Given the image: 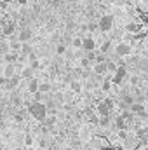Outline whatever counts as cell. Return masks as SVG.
<instances>
[{
    "instance_id": "obj_11",
    "label": "cell",
    "mask_w": 148,
    "mask_h": 150,
    "mask_svg": "<svg viewBox=\"0 0 148 150\" xmlns=\"http://www.w3.org/2000/svg\"><path fill=\"white\" fill-rule=\"evenodd\" d=\"M92 72L96 75H106L108 74V67H106V61L105 63H94V68Z\"/></svg>"
},
{
    "instance_id": "obj_7",
    "label": "cell",
    "mask_w": 148,
    "mask_h": 150,
    "mask_svg": "<svg viewBox=\"0 0 148 150\" xmlns=\"http://www.w3.org/2000/svg\"><path fill=\"white\" fill-rule=\"evenodd\" d=\"M85 52L87 51H94L96 49V40L92 37H85V38H82V45H80Z\"/></svg>"
},
{
    "instance_id": "obj_24",
    "label": "cell",
    "mask_w": 148,
    "mask_h": 150,
    "mask_svg": "<svg viewBox=\"0 0 148 150\" xmlns=\"http://www.w3.org/2000/svg\"><path fill=\"white\" fill-rule=\"evenodd\" d=\"M56 52H58L59 56H65V54H66V45H65V44H59V45L56 47Z\"/></svg>"
},
{
    "instance_id": "obj_21",
    "label": "cell",
    "mask_w": 148,
    "mask_h": 150,
    "mask_svg": "<svg viewBox=\"0 0 148 150\" xmlns=\"http://www.w3.org/2000/svg\"><path fill=\"white\" fill-rule=\"evenodd\" d=\"M33 74H35V72H33V70L28 67V68H25V70L21 72V75H19V77H21V79H26V80H30V79H33Z\"/></svg>"
},
{
    "instance_id": "obj_4",
    "label": "cell",
    "mask_w": 148,
    "mask_h": 150,
    "mask_svg": "<svg viewBox=\"0 0 148 150\" xmlns=\"http://www.w3.org/2000/svg\"><path fill=\"white\" fill-rule=\"evenodd\" d=\"M98 28L101 32H110L113 28V16L111 14H103L99 18V21H98Z\"/></svg>"
},
{
    "instance_id": "obj_26",
    "label": "cell",
    "mask_w": 148,
    "mask_h": 150,
    "mask_svg": "<svg viewBox=\"0 0 148 150\" xmlns=\"http://www.w3.org/2000/svg\"><path fill=\"white\" fill-rule=\"evenodd\" d=\"M110 87H111V80H103L101 89H103V91H110Z\"/></svg>"
},
{
    "instance_id": "obj_5",
    "label": "cell",
    "mask_w": 148,
    "mask_h": 150,
    "mask_svg": "<svg viewBox=\"0 0 148 150\" xmlns=\"http://www.w3.org/2000/svg\"><path fill=\"white\" fill-rule=\"evenodd\" d=\"M125 77H127V67H125V65H122V67L118 65V67H117V70L113 72V79H111V82H113V84H117V86H120V84L124 82V79H125Z\"/></svg>"
},
{
    "instance_id": "obj_28",
    "label": "cell",
    "mask_w": 148,
    "mask_h": 150,
    "mask_svg": "<svg viewBox=\"0 0 148 150\" xmlns=\"http://www.w3.org/2000/svg\"><path fill=\"white\" fill-rule=\"evenodd\" d=\"M70 44H72L73 47H77V49H78V47L82 45V38H72V42H70Z\"/></svg>"
},
{
    "instance_id": "obj_29",
    "label": "cell",
    "mask_w": 148,
    "mask_h": 150,
    "mask_svg": "<svg viewBox=\"0 0 148 150\" xmlns=\"http://www.w3.org/2000/svg\"><path fill=\"white\" fill-rule=\"evenodd\" d=\"M32 143H33V138L28 134V136H26V145H32Z\"/></svg>"
},
{
    "instance_id": "obj_14",
    "label": "cell",
    "mask_w": 148,
    "mask_h": 150,
    "mask_svg": "<svg viewBox=\"0 0 148 150\" xmlns=\"http://www.w3.org/2000/svg\"><path fill=\"white\" fill-rule=\"evenodd\" d=\"M14 30H16V25H14L12 21H9V23L4 26V30H2V35H4V37H11V35L14 33Z\"/></svg>"
},
{
    "instance_id": "obj_18",
    "label": "cell",
    "mask_w": 148,
    "mask_h": 150,
    "mask_svg": "<svg viewBox=\"0 0 148 150\" xmlns=\"http://www.w3.org/2000/svg\"><path fill=\"white\" fill-rule=\"evenodd\" d=\"M106 59H108V56L99 51V52H94V61H92V63H105Z\"/></svg>"
},
{
    "instance_id": "obj_17",
    "label": "cell",
    "mask_w": 148,
    "mask_h": 150,
    "mask_svg": "<svg viewBox=\"0 0 148 150\" xmlns=\"http://www.w3.org/2000/svg\"><path fill=\"white\" fill-rule=\"evenodd\" d=\"M19 52H21L23 56H26V54L33 52V49H32V45H30L28 42H21V49H19Z\"/></svg>"
},
{
    "instance_id": "obj_6",
    "label": "cell",
    "mask_w": 148,
    "mask_h": 150,
    "mask_svg": "<svg viewBox=\"0 0 148 150\" xmlns=\"http://www.w3.org/2000/svg\"><path fill=\"white\" fill-rule=\"evenodd\" d=\"M129 112L132 113L134 117H141V119H147V115H148L145 103H132L129 107Z\"/></svg>"
},
{
    "instance_id": "obj_25",
    "label": "cell",
    "mask_w": 148,
    "mask_h": 150,
    "mask_svg": "<svg viewBox=\"0 0 148 150\" xmlns=\"http://www.w3.org/2000/svg\"><path fill=\"white\" fill-rule=\"evenodd\" d=\"M91 65H92V61H89V59H87L85 56H84V58L80 59V68H89Z\"/></svg>"
},
{
    "instance_id": "obj_10",
    "label": "cell",
    "mask_w": 148,
    "mask_h": 150,
    "mask_svg": "<svg viewBox=\"0 0 148 150\" xmlns=\"http://www.w3.org/2000/svg\"><path fill=\"white\" fill-rule=\"evenodd\" d=\"M143 26H145V25H141V23H138V21H131V23H127L125 30H127V33H138V32L143 30Z\"/></svg>"
},
{
    "instance_id": "obj_19",
    "label": "cell",
    "mask_w": 148,
    "mask_h": 150,
    "mask_svg": "<svg viewBox=\"0 0 148 150\" xmlns=\"http://www.w3.org/2000/svg\"><path fill=\"white\" fill-rule=\"evenodd\" d=\"M98 124H99L101 127H108V126H110V115H99Z\"/></svg>"
},
{
    "instance_id": "obj_15",
    "label": "cell",
    "mask_w": 148,
    "mask_h": 150,
    "mask_svg": "<svg viewBox=\"0 0 148 150\" xmlns=\"http://www.w3.org/2000/svg\"><path fill=\"white\" fill-rule=\"evenodd\" d=\"M51 89H52V84L51 82H40L38 80V93H42V94H47V93H51Z\"/></svg>"
},
{
    "instance_id": "obj_30",
    "label": "cell",
    "mask_w": 148,
    "mask_h": 150,
    "mask_svg": "<svg viewBox=\"0 0 148 150\" xmlns=\"http://www.w3.org/2000/svg\"><path fill=\"white\" fill-rule=\"evenodd\" d=\"M0 150H5V149H2V147H0Z\"/></svg>"
},
{
    "instance_id": "obj_2",
    "label": "cell",
    "mask_w": 148,
    "mask_h": 150,
    "mask_svg": "<svg viewBox=\"0 0 148 150\" xmlns=\"http://www.w3.org/2000/svg\"><path fill=\"white\" fill-rule=\"evenodd\" d=\"M113 108H115V101L111 100V98H105V100H101L99 103H98V107H96V110L99 115H110L113 112Z\"/></svg>"
},
{
    "instance_id": "obj_16",
    "label": "cell",
    "mask_w": 148,
    "mask_h": 150,
    "mask_svg": "<svg viewBox=\"0 0 148 150\" xmlns=\"http://www.w3.org/2000/svg\"><path fill=\"white\" fill-rule=\"evenodd\" d=\"M37 89H38V80L33 77V79H30V80H28V91L33 94V93H37Z\"/></svg>"
},
{
    "instance_id": "obj_31",
    "label": "cell",
    "mask_w": 148,
    "mask_h": 150,
    "mask_svg": "<svg viewBox=\"0 0 148 150\" xmlns=\"http://www.w3.org/2000/svg\"><path fill=\"white\" fill-rule=\"evenodd\" d=\"M89 150H94V149H89Z\"/></svg>"
},
{
    "instance_id": "obj_3",
    "label": "cell",
    "mask_w": 148,
    "mask_h": 150,
    "mask_svg": "<svg viewBox=\"0 0 148 150\" xmlns=\"http://www.w3.org/2000/svg\"><path fill=\"white\" fill-rule=\"evenodd\" d=\"M115 54H117V58H127L131 52H132V45L131 44H127V42H118L117 45H115Z\"/></svg>"
},
{
    "instance_id": "obj_8",
    "label": "cell",
    "mask_w": 148,
    "mask_h": 150,
    "mask_svg": "<svg viewBox=\"0 0 148 150\" xmlns=\"http://www.w3.org/2000/svg\"><path fill=\"white\" fill-rule=\"evenodd\" d=\"M19 80H21V77H19V75H12L11 79H7V80H5L4 87H5V89H16V87L19 86Z\"/></svg>"
},
{
    "instance_id": "obj_12",
    "label": "cell",
    "mask_w": 148,
    "mask_h": 150,
    "mask_svg": "<svg viewBox=\"0 0 148 150\" xmlns=\"http://www.w3.org/2000/svg\"><path fill=\"white\" fill-rule=\"evenodd\" d=\"M12 75H16V67H14L12 63H7V65L4 67V72H2V77H4V79H11Z\"/></svg>"
},
{
    "instance_id": "obj_22",
    "label": "cell",
    "mask_w": 148,
    "mask_h": 150,
    "mask_svg": "<svg viewBox=\"0 0 148 150\" xmlns=\"http://www.w3.org/2000/svg\"><path fill=\"white\" fill-rule=\"evenodd\" d=\"M132 100H134V103H145L147 96H145V93H138L136 96H132Z\"/></svg>"
},
{
    "instance_id": "obj_13",
    "label": "cell",
    "mask_w": 148,
    "mask_h": 150,
    "mask_svg": "<svg viewBox=\"0 0 148 150\" xmlns=\"http://www.w3.org/2000/svg\"><path fill=\"white\" fill-rule=\"evenodd\" d=\"M18 59H19V52L9 51V52H5V54H4V61H5V63H12V65H14Z\"/></svg>"
},
{
    "instance_id": "obj_27",
    "label": "cell",
    "mask_w": 148,
    "mask_h": 150,
    "mask_svg": "<svg viewBox=\"0 0 148 150\" xmlns=\"http://www.w3.org/2000/svg\"><path fill=\"white\" fill-rule=\"evenodd\" d=\"M30 68H32L33 72H37L38 68H40V63H38V59H32V65H30Z\"/></svg>"
},
{
    "instance_id": "obj_9",
    "label": "cell",
    "mask_w": 148,
    "mask_h": 150,
    "mask_svg": "<svg viewBox=\"0 0 148 150\" xmlns=\"http://www.w3.org/2000/svg\"><path fill=\"white\" fill-rule=\"evenodd\" d=\"M32 37H33V32H32L30 28H23V30L18 33V40H19V42H30Z\"/></svg>"
},
{
    "instance_id": "obj_1",
    "label": "cell",
    "mask_w": 148,
    "mask_h": 150,
    "mask_svg": "<svg viewBox=\"0 0 148 150\" xmlns=\"http://www.w3.org/2000/svg\"><path fill=\"white\" fill-rule=\"evenodd\" d=\"M26 110H28V113H30L35 120H38V122H42V120L47 117V108H45V103H44V101H33V103H30Z\"/></svg>"
},
{
    "instance_id": "obj_23",
    "label": "cell",
    "mask_w": 148,
    "mask_h": 150,
    "mask_svg": "<svg viewBox=\"0 0 148 150\" xmlns=\"http://www.w3.org/2000/svg\"><path fill=\"white\" fill-rule=\"evenodd\" d=\"M110 47H111V42H110V40H106V42H103V45H101V52H103V54H108V51H110Z\"/></svg>"
},
{
    "instance_id": "obj_20",
    "label": "cell",
    "mask_w": 148,
    "mask_h": 150,
    "mask_svg": "<svg viewBox=\"0 0 148 150\" xmlns=\"http://www.w3.org/2000/svg\"><path fill=\"white\" fill-rule=\"evenodd\" d=\"M70 87H72V91H73V93H80V91H82V84H80V80H78V79H73V80L70 82Z\"/></svg>"
}]
</instances>
